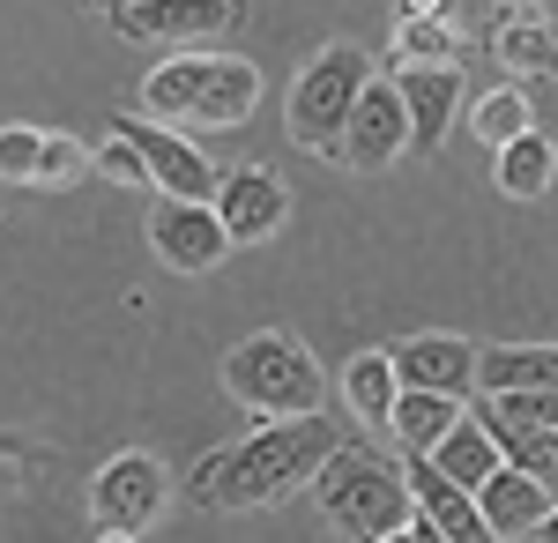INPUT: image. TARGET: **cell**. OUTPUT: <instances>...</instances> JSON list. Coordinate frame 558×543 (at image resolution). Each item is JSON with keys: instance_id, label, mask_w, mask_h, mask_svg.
I'll return each instance as SVG.
<instances>
[{"instance_id": "6da1fadb", "label": "cell", "mask_w": 558, "mask_h": 543, "mask_svg": "<svg viewBox=\"0 0 558 543\" xmlns=\"http://www.w3.org/2000/svg\"><path fill=\"white\" fill-rule=\"evenodd\" d=\"M336 447H343V439H336L328 418L260 424V432L239 439V447L202 455V469H194V499L202 506H231V514H239V506H276V499H291L299 484H313Z\"/></svg>"}, {"instance_id": "7a4b0ae2", "label": "cell", "mask_w": 558, "mask_h": 543, "mask_svg": "<svg viewBox=\"0 0 558 543\" xmlns=\"http://www.w3.org/2000/svg\"><path fill=\"white\" fill-rule=\"evenodd\" d=\"M313 499H320V514H328L350 543H380V536H395V529L417 514L410 469L387 461V455H373L365 439H343V447L328 455V469L313 476Z\"/></svg>"}, {"instance_id": "3957f363", "label": "cell", "mask_w": 558, "mask_h": 543, "mask_svg": "<svg viewBox=\"0 0 558 543\" xmlns=\"http://www.w3.org/2000/svg\"><path fill=\"white\" fill-rule=\"evenodd\" d=\"M260 97V75L231 52H179L165 68H149L142 112L149 120H186V126H239Z\"/></svg>"}, {"instance_id": "277c9868", "label": "cell", "mask_w": 558, "mask_h": 543, "mask_svg": "<svg viewBox=\"0 0 558 543\" xmlns=\"http://www.w3.org/2000/svg\"><path fill=\"white\" fill-rule=\"evenodd\" d=\"M223 387H231V402H246L260 418L291 424V418H320V395H328V379L313 365V350H305L299 335H246L231 358H223Z\"/></svg>"}, {"instance_id": "5b68a950", "label": "cell", "mask_w": 558, "mask_h": 543, "mask_svg": "<svg viewBox=\"0 0 558 543\" xmlns=\"http://www.w3.org/2000/svg\"><path fill=\"white\" fill-rule=\"evenodd\" d=\"M365 89H373V75H365V52H357V45L313 52L299 68V83H291V142H299V149H343Z\"/></svg>"}, {"instance_id": "8992f818", "label": "cell", "mask_w": 558, "mask_h": 543, "mask_svg": "<svg viewBox=\"0 0 558 543\" xmlns=\"http://www.w3.org/2000/svg\"><path fill=\"white\" fill-rule=\"evenodd\" d=\"M165 499H172V484L157 455H112L89 484V521H97V536H142L165 514Z\"/></svg>"}, {"instance_id": "52a82bcc", "label": "cell", "mask_w": 558, "mask_h": 543, "mask_svg": "<svg viewBox=\"0 0 558 543\" xmlns=\"http://www.w3.org/2000/svg\"><path fill=\"white\" fill-rule=\"evenodd\" d=\"M105 23L128 45H202L239 23V0H128Z\"/></svg>"}, {"instance_id": "ba28073f", "label": "cell", "mask_w": 558, "mask_h": 543, "mask_svg": "<svg viewBox=\"0 0 558 543\" xmlns=\"http://www.w3.org/2000/svg\"><path fill=\"white\" fill-rule=\"evenodd\" d=\"M149 246H157V261L165 268H179V276H209L216 261L231 253V231H223V216H216V202H157L149 209Z\"/></svg>"}, {"instance_id": "9c48e42d", "label": "cell", "mask_w": 558, "mask_h": 543, "mask_svg": "<svg viewBox=\"0 0 558 543\" xmlns=\"http://www.w3.org/2000/svg\"><path fill=\"white\" fill-rule=\"evenodd\" d=\"M402 149H417V126H410V105H402V83L395 75H380V83L365 89V105H357V120H350L343 134V157L350 171H387Z\"/></svg>"}, {"instance_id": "30bf717a", "label": "cell", "mask_w": 558, "mask_h": 543, "mask_svg": "<svg viewBox=\"0 0 558 543\" xmlns=\"http://www.w3.org/2000/svg\"><path fill=\"white\" fill-rule=\"evenodd\" d=\"M120 134H128L134 149H142V165H149V179L172 194V202H216V165L186 142V134H172L165 120H120Z\"/></svg>"}, {"instance_id": "8fae6325", "label": "cell", "mask_w": 558, "mask_h": 543, "mask_svg": "<svg viewBox=\"0 0 558 543\" xmlns=\"http://www.w3.org/2000/svg\"><path fill=\"white\" fill-rule=\"evenodd\" d=\"M216 216H223L231 246H260V239H276V231H283L291 194H283V179H276V171L239 165V171H223V186H216Z\"/></svg>"}, {"instance_id": "7c38bea8", "label": "cell", "mask_w": 558, "mask_h": 543, "mask_svg": "<svg viewBox=\"0 0 558 543\" xmlns=\"http://www.w3.org/2000/svg\"><path fill=\"white\" fill-rule=\"evenodd\" d=\"M387 358H395L402 387H417V395H470L476 387V342H462V335H410Z\"/></svg>"}, {"instance_id": "4fadbf2b", "label": "cell", "mask_w": 558, "mask_h": 543, "mask_svg": "<svg viewBox=\"0 0 558 543\" xmlns=\"http://www.w3.org/2000/svg\"><path fill=\"white\" fill-rule=\"evenodd\" d=\"M402 469H410L417 506H425L432 521L447 529V543H492V521H484V506H476L470 484H454V476H447L432 455H402Z\"/></svg>"}, {"instance_id": "5bb4252c", "label": "cell", "mask_w": 558, "mask_h": 543, "mask_svg": "<svg viewBox=\"0 0 558 543\" xmlns=\"http://www.w3.org/2000/svg\"><path fill=\"white\" fill-rule=\"evenodd\" d=\"M484 395H558V342H492L476 350Z\"/></svg>"}, {"instance_id": "9a60e30c", "label": "cell", "mask_w": 558, "mask_h": 543, "mask_svg": "<svg viewBox=\"0 0 558 543\" xmlns=\"http://www.w3.org/2000/svg\"><path fill=\"white\" fill-rule=\"evenodd\" d=\"M395 83H402V105H410V126H417V149H439L447 142V126L462 112V75L454 68H395Z\"/></svg>"}, {"instance_id": "2e32d148", "label": "cell", "mask_w": 558, "mask_h": 543, "mask_svg": "<svg viewBox=\"0 0 558 543\" xmlns=\"http://www.w3.org/2000/svg\"><path fill=\"white\" fill-rule=\"evenodd\" d=\"M476 506H484V521H492V536H536L544 529V514H551V492H544V476H529V469H499L484 492H476Z\"/></svg>"}, {"instance_id": "e0dca14e", "label": "cell", "mask_w": 558, "mask_h": 543, "mask_svg": "<svg viewBox=\"0 0 558 543\" xmlns=\"http://www.w3.org/2000/svg\"><path fill=\"white\" fill-rule=\"evenodd\" d=\"M470 418L462 410V395H417V387H402V402H395V439H402V455H439L447 447V432Z\"/></svg>"}, {"instance_id": "ac0fdd59", "label": "cell", "mask_w": 558, "mask_h": 543, "mask_svg": "<svg viewBox=\"0 0 558 543\" xmlns=\"http://www.w3.org/2000/svg\"><path fill=\"white\" fill-rule=\"evenodd\" d=\"M343 402L357 410L365 424H395V402H402V373L387 350H357L343 373Z\"/></svg>"}, {"instance_id": "d6986e66", "label": "cell", "mask_w": 558, "mask_h": 543, "mask_svg": "<svg viewBox=\"0 0 558 543\" xmlns=\"http://www.w3.org/2000/svg\"><path fill=\"white\" fill-rule=\"evenodd\" d=\"M492 52L514 75H558V23H544V15H507L492 31Z\"/></svg>"}, {"instance_id": "ffe728a7", "label": "cell", "mask_w": 558, "mask_h": 543, "mask_svg": "<svg viewBox=\"0 0 558 543\" xmlns=\"http://www.w3.org/2000/svg\"><path fill=\"white\" fill-rule=\"evenodd\" d=\"M462 52H470V23H454V15L395 23V60H402V68H454Z\"/></svg>"}, {"instance_id": "44dd1931", "label": "cell", "mask_w": 558, "mask_h": 543, "mask_svg": "<svg viewBox=\"0 0 558 543\" xmlns=\"http://www.w3.org/2000/svg\"><path fill=\"white\" fill-rule=\"evenodd\" d=\"M432 461H439V469H447L454 484H470V492H484V484H492V476L507 469L499 439H492V432H484L476 418H462V424H454V432H447V447H439Z\"/></svg>"}, {"instance_id": "7402d4cb", "label": "cell", "mask_w": 558, "mask_h": 543, "mask_svg": "<svg viewBox=\"0 0 558 543\" xmlns=\"http://www.w3.org/2000/svg\"><path fill=\"white\" fill-rule=\"evenodd\" d=\"M551 179H558V149H551V134H544V126H529L521 142L499 149V186H507L514 202H536Z\"/></svg>"}, {"instance_id": "603a6c76", "label": "cell", "mask_w": 558, "mask_h": 543, "mask_svg": "<svg viewBox=\"0 0 558 543\" xmlns=\"http://www.w3.org/2000/svg\"><path fill=\"white\" fill-rule=\"evenodd\" d=\"M470 126H476L484 149H507V142H521V134L536 126V112H529L521 89H492V97H476V105H470Z\"/></svg>"}, {"instance_id": "cb8c5ba5", "label": "cell", "mask_w": 558, "mask_h": 543, "mask_svg": "<svg viewBox=\"0 0 558 543\" xmlns=\"http://www.w3.org/2000/svg\"><path fill=\"white\" fill-rule=\"evenodd\" d=\"M476 418V410H470ZM484 424V418H476ZM492 439H499V455H507V469H529V476H544L551 484L558 476V432H514V424H484Z\"/></svg>"}, {"instance_id": "d4e9b609", "label": "cell", "mask_w": 558, "mask_h": 543, "mask_svg": "<svg viewBox=\"0 0 558 543\" xmlns=\"http://www.w3.org/2000/svg\"><path fill=\"white\" fill-rule=\"evenodd\" d=\"M484 424H514V432H558V395H484Z\"/></svg>"}, {"instance_id": "484cf974", "label": "cell", "mask_w": 558, "mask_h": 543, "mask_svg": "<svg viewBox=\"0 0 558 543\" xmlns=\"http://www.w3.org/2000/svg\"><path fill=\"white\" fill-rule=\"evenodd\" d=\"M38 165H45L38 126H0V179L8 186H38Z\"/></svg>"}, {"instance_id": "4316f807", "label": "cell", "mask_w": 558, "mask_h": 543, "mask_svg": "<svg viewBox=\"0 0 558 543\" xmlns=\"http://www.w3.org/2000/svg\"><path fill=\"white\" fill-rule=\"evenodd\" d=\"M83 171H97L83 142H68V134H45V165H38V186H75Z\"/></svg>"}, {"instance_id": "83f0119b", "label": "cell", "mask_w": 558, "mask_h": 543, "mask_svg": "<svg viewBox=\"0 0 558 543\" xmlns=\"http://www.w3.org/2000/svg\"><path fill=\"white\" fill-rule=\"evenodd\" d=\"M89 157H97V171H105L112 186H157V179H149V165H142V149H134L128 134H112V142H97Z\"/></svg>"}, {"instance_id": "f1b7e54d", "label": "cell", "mask_w": 558, "mask_h": 543, "mask_svg": "<svg viewBox=\"0 0 558 543\" xmlns=\"http://www.w3.org/2000/svg\"><path fill=\"white\" fill-rule=\"evenodd\" d=\"M380 543H447V529H439V521H432L425 506H417V514H410V521H402L395 536H380Z\"/></svg>"}, {"instance_id": "f546056e", "label": "cell", "mask_w": 558, "mask_h": 543, "mask_svg": "<svg viewBox=\"0 0 558 543\" xmlns=\"http://www.w3.org/2000/svg\"><path fill=\"white\" fill-rule=\"evenodd\" d=\"M417 15H454V23H462L454 0H395V23H417Z\"/></svg>"}, {"instance_id": "4dcf8cb0", "label": "cell", "mask_w": 558, "mask_h": 543, "mask_svg": "<svg viewBox=\"0 0 558 543\" xmlns=\"http://www.w3.org/2000/svg\"><path fill=\"white\" fill-rule=\"evenodd\" d=\"M536 543H558V506L544 514V529H536Z\"/></svg>"}, {"instance_id": "1f68e13d", "label": "cell", "mask_w": 558, "mask_h": 543, "mask_svg": "<svg viewBox=\"0 0 558 543\" xmlns=\"http://www.w3.org/2000/svg\"><path fill=\"white\" fill-rule=\"evenodd\" d=\"M507 8H514V15H544L551 0H507Z\"/></svg>"}, {"instance_id": "d6a6232c", "label": "cell", "mask_w": 558, "mask_h": 543, "mask_svg": "<svg viewBox=\"0 0 558 543\" xmlns=\"http://www.w3.org/2000/svg\"><path fill=\"white\" fill-rule=\"evenodd\" d=\"M454 8H462V23H470V15H484V8H499V0H454Z\"/></svg>"}, {"instance_id": "836d02e7", "label": "cell", "mask_w": 558, "mask_h": 543, "mask_svg": "<svg viewBox=\"0 0 558 543\" xmlns=\"http://www.w3.org/2000/svg\"><path fill=\"white\" fill-rule=\"evenodd\" d=\"M83 8H105V15H112V8H128V0H83Z\"/></svg>"}, {"instance_id": "e575fe53", "label": "cell", "mask_w": 558, "mask_h": 543, "mask_svg": "<svg viewBox=\"0 0 558 543\" xmlns=\"http://www.w3.org/2000/svg\"><path fill=\"white\" fill-rule=\"evenodd\" d=\"M105 543H134V536H105Z\"/></svg>"}]
</instances>
